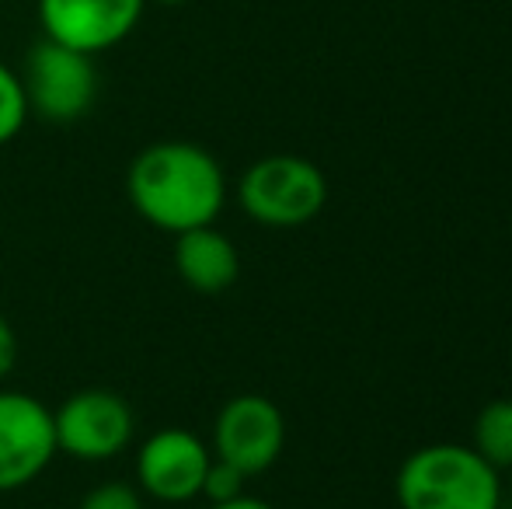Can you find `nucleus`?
Here are the masks:
<instances>
[{
    "label": "nucleus",
    "mask_w": 512,
    "mask_h": 509,
    "mask_svg": "<svg viewBox=\"0 0 512 509\" xmlns=\"http://www.w3.org/2000/svg\"><path fill=\"white\" fill-rule=\"evenodd\" d=\"M126 192L133 210L150 227L185 234L220 217L227 203V178L206 147L189 140H161L133 157Z\"/></svg>",
    "instance_id": "nucleus-1"
},
{
    "label": "nucleus",
    "mask_w": 512,
    "mask_h": 509,
    "mask_svg": "<svg viewBox=\"0 0 512 509\" xmlns=\"http://www.w3.org/2000/svg\"><path fill=\"white\" fill-rule=\"evenodd\" d=\"M401 509H502L499 471L464 443H429L398 471Z\"/></svg>",
    "instance_id": "nucleus-2"
},
{
    "label": "nucleus",
    "mask_w": 512,
    "mask_h": 509,
    "mask_svg": "<svg viewBox=\"0 0 512 509\" xmlns=\"http://www.w3.org/2000/svg\"><path fill=\"white\" fill-rule=\"evenodd\" d=\"M244 482H248V475H244L241 468L213 457L206 468V478H203V496L209 503H227V499L244 496Z\"/></svg>",
    "instance_id": "nucleus-13"
},
{
    "label": "nucleus",
    "mask_w": 512,
    "mask_h": 509,
    "mask_svg": "<svg viewBox=\"0 0 512 509\" xmlns=\"http://www.w3.org/2000/svg\"><path fill=\"white\" fill-rule=\"evenodd\" d=\"M56 450L74 461H112L133 440V408L126 398L102 387H88L53 412Z\"/></svg>",
    "instance_id": "nucleus-5"
},
{
    "label": "nucleus",
    "mask_w": 512,
    "mask_h": 509,
    "mask_svg": "<svg viewBox=\"0 0 512 509\" xmlns=\"http://www.w3.org/2000/svg\"><path fill=\"white\" fill-rule=\"evenodd\" d=\"M175 269L189 290L216 297V293L230 290L241 276V255H237L234 241L220 234L213 224L196 227V231L175 234Z\"/></svg>",
    "instance_id": "nucleus-10"
},
{
    "label": "nucleus",
    "mask_w": 512,
    "mask_h": 509,
    "mask_svg": "<svg viewBox=\"0 0 512 509\" xmlns=\"http://www.w3.org/2000/svg\"><path fill=\"white\" fill-rule=\"evenodd\" d=\"M42 39L98 56L136 32L147 0H39Z\"/></svg>",
    "instance_id": "nucleus-7"
},
{
    "label": "nucleus",
    "mask_w": 512,
    "mask_h": 509,
    "mask_svg": "<svg viewBox=\"0 0 512 509\" xmlns=\"http://www.w3.org/2000/svg\"><path fill=\"white\" fill-rule=\"evenodd\" d=\"M209 461L213 454L192 429H157L136 454V485L157 503H189L203 496Z\"/></svg>",
    "instance_id": "nucleus-9"
},
{
    "label": "nucleus",
    "mask_w": 512,
    "mask_h": 509,
    "mask_svg": "<svg viewBox=\"0 0 512 509\" xmlns=\"http://www.w3.org/2000/svg\"><path fill=\"white\" fill-rule=\"evenodd\" d=\"M28 98H25V84L21 74H14L4 60H0V147L11 143L14 136L25 129L28 123Z\"/></svg>",
    "instance_id": "nucleus-12"
},
{
    "label": "nucleus",
    "mask_w": 512,
    "mask_h": 509,
    "mask_svg": "<svg viewBox=\"0 0 512 509\" xmlns=\"http://www.w3.org/2000/svg\"><path fill=\"white\" fill-rule=\"evenodd\" d=\"M286 443V422L276 401L262 394H237L220 408L213 422V457L241 468L244 475H262L279 461Z\"/></svg>",
    "instance_id": "nucleus-8"
},
{
    "label": "nucleus",
    "mask_w": 512,
    "mask_h": 509,
    "mask_svg": "<svg viewBox=\"0 0 512 509\" xmlns=\"http://www.w3.org/2000/svg\"><path fill=\"white\" fill-rule=\"evenodd\" d=\"M18 363V339H14V328L7 325V318L0 314V381L14 370Z\"/></svg>",
    "instance_id": "nucleus-15"
},
{
    "label": "nucleus",
    "mask_w": 512,
    "mask_h": 509,
    "mask_svg": "<svg viewBox=\"0 0 512 509\" xmlns=\"http://www.w3.org/2000/svg\"><path fill=\"white\" fill-rule=\"evenodd\" d=\"M502 509H506V506H502ZM509 509H512V506H509Z\"/></svg>",
    "instance_id": "nucleus-18"
},
{
    "label": "nucleus",
    "mask_w": 512,
    "mask_h": 509,
    "mask_svg": "<svg viewBox=\"0 0 512 509\" xmlns=\"http://www.w3.org/2000/svg\"><path fill=\"white\" fill-rule=\"evenodd\" d=\"M56 454L53 408L25 391H0V492L32 485Z\"/></svg>",
    "instance_id": "nucleus-6"
},
{
    "label": "nucleus",
    "mask_w": 512,
    "mask_h": 509,
    "mask_svg": "<svg viewBox=\"0 0 512 509\" xmlns=\"http://www.w3.org/2000/svg\"><path fill=\"white\" fill-rule=\"evenodd\" d=\"M21 84H25L32 116L60 126L77 123L81 116H88L98 95L95 56L77 53V49L60 46L53 39H42L28 53Z\"/></svg>",
    "instance_id": "nucleus-4"
},
{
    "label": "nucleus",
    "mask_w": 512,
    "mask_h": 509,
    "mask_svg": "<svg viewBox=\"0 0 512 509\" xmlns=\"http://www.w3.org/2000/svg\"><path fill=\"white\" fill-rule=\"evenodd\" d=\"M474 450L495 471L512 468V401L495 398L474 419Z\"/></svg>",
    "instance_id": "nucleus-11"
},
{
    "label": "nucleus",
    "mask_w": 512,
    "mask_h": 509,
    "mask_svg": "<svg viewBox=\"0 0 512 509\" xmlns=\"http://www.w3.org/2000/svg\"><path fill=\"white\" fill-rule=\"evenodd\" d=\"M209 509H272V506L255 496H237V499H227V503H213Z\"/></svg>",
    "instance_id": "nucleus-16"
},
{
    "label": "nucleus",
    "mask_w": 512,
    "mask_h": 509,
    "mask_svg": "<svg viewBox=\"0 0 512 509\" xmlns=\"http://www.w3.org/2000/svg\"><path fill=\"white\" fill-rule=\"evenodd\" d=\"M77 509H143V496L129 482H102L81 499Z\"/></svg>",
    "instance_id": "nucleus-14"
},
{
    "label": "nucleus",
    "mask_w": 512,
    "mask_h": 509,
    "mask_svg": "<svg viewBox=\"0 0 512 509\" xmlns=\"http://www.w3.org/2000/svg\"><path fill=\"white\" fill-rule=\"evenodd\" d=\"M147 4H164V7H178V4H189V0H147Z\"/></svg>",
    "instance_id": "nucleus-17"
},
{
    "label": "nucleus",
    "mask_w": 512,
    "mask_h": 509,
    "mask_svg": "<svg viewBox=\"0 0 512 509\" xmlns=\"http://www.w3.org/2000/svg\"><path fill=\"white\" fill-rule=\"evenodd\" d=\"M241 210L265 227H300L328 203V178L314 161L272 154L255 161L237 185Z\"/></svg>",
    "instance_id": "nucleus-3"
}]
</instances>
